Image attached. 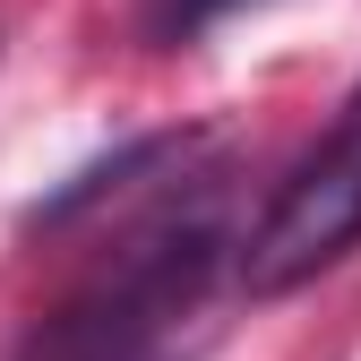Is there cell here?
I'll return each instance as SVG.
<instances>
[{"mask_svg":"<svg viewBox=\"0 0 361 361\" xmlns=\"http://www.w3.org/2000/svg\"><path fill=\"white\" fill-rule=\"evenodd\" d=\"M224 250L233 241H224L215 198L164 207L155 224H138V233L121 241V258H104L95 276L18 344V361H164L172 336L198 319Z\"/></svg>","mask_w":361,"mask_h":361,"instance_id":"1","label":"cell"},{"mask_svg":"<svg viewBox=\"0 0 361 361\" xmlns=\"http://www.w3.org/2000/svg\"><path fill=\"white\" fill-rule=\"evenodd\" d=\"M361 241V86L344 95L336 129L319 147H310L284 190L267 198V215L250 224L241 241V284L267 301V293H293L310 276H327V267Z\"/></svg>","mask_w":361,"mask_h":361,"instance_id":"2","label":"cell"},{"mask_svg":"<svg viewBox=\"0 0 361 361\" xmlns=\"http://www.w3.org/2000/svg\"><path fill=\"white\" fill-rule=\"evenodd\" d=\"M233 9H250V0H138V35L172 52V43H198L207 26H224Z\"/></svg>","mask_w":361,"mask_h":361,"instance_id":"3","label":"cell"}]
</instances>
